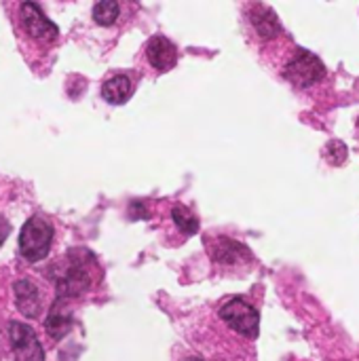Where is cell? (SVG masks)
<instances>
[{"instance_id":"obj_1","label":"cell","mask_w":359,"mask_h":361,"mask_svg":"<svg viewBox=\"0 0 359 361\" xmlns=\"http://www.w3.org/2000/svg\"><path fill=\"white\" fill-rule=\"evenodd\" d=\"M53 245V226L44 218H30L19 233V254L28 262H40Z\"/></svg>"},{"instance_id":"obj_2","label":"cell","mask_w":359,"mask_h":361,"mask_svg":"<svg viewBox=\"0 0 359 361\" xmlns=\"http://www.w3.org/2000/svg\"><path fill=\"white\" fill-rule=\"evenodd\" d=\"M284 78L290 80L294 87L307 89L326 78V66L315 53L307 49H296L284 68Z\"/></svg>"},{"instance_id":"obj_3","label":"cell","mask_w":359,"mask_h":361,"mask_svg":"<svg viewBox=\"0 0 359 361\" xmlns=\"http://www.w3.org/2000/svg\"><path fill=\"white\" fill-rule=\"evenodd\" d=\"M220 319L245 338H258L260 332V313L243 298H231L220 307Z\"/></svg>"},{"instance_id":"obj_4","label":"cell","mask_w":359,"mask_h":361,"mask_svg":"<svg viewBox=\"0 0 359 361\" xmlns=\"http://www.w3.org/2000/svg\"><path fill=\"white\" fill-rule=\"evenodd\" d=\"M21 25H23V32L30 36V38H34L36 42H53V40H57V34H59V30H57V25L40 11V6L38 4H34V2H23L21 4Z\"/></svg>"},{"instance_id":"obj_5","label":"cell","mask_w":359,"mask_h":361,"mask_svg":"<svg viewBox=\"0 0 359 361\" xmlns=\"http://www.w3.org/2000/svg\"><path fill=\"white\" fill-rule=\"evenodd\" d=\"M8 338L13 345L15 361H44L42 345L36 338V332L19 322H11L8 326Z\"/></svg>"},{"instance_id":"obj_6","label":"cell","mask_w":359,"mask_h":361,"mask_svg":"<svg viewBox=\"0 0 359 361\" xmlns=\"http://www.w3.org/2000/svg\"><path fill=\"white\" fill-rule=\"evenodd\" d=\"M146 59L157 72H167L178 63V47L167 36H152L146 42Z\"/></svg>"},{"instance_id":"obj_7","label":"cell","mask_w":359,"mask_h":361,"mask_svg":"<svg viewBox=\"0 0 359 361\" xmlns=\"http://www.w3.org/2000/svg\"><path fill=\"white\" fill-rule=\"evenodd\" d=\"M209 254L220 264H241V262L252 260V252L243 243H239L235 239H229V237H218L212 243Z\"/></svg>"},{"instance_id":"obj_8","label":"cell","mask_w":359,"mask_h":361,"mask_svg":"<svg viewBox=\"0 0 359 361\" xmlns=\"http://www.w3.org/2000/svg\"><path fill=\"white\" fill-rule=\"evenodd\" d=\"M13 292H15V305L19 313L28 319H36L42 311V298H40L38 288L30 279H19Z\"/></svg>"},{"instance_id":"obj_9","label":"cell","mask_w":359,"mask_h":361,"mask_svg":"<svg viewBox=\"0 0 359 361\" xmlns=\"http://www.w3.org/2000/svg\"><path fill=\"white\" fill-rule=\"evenodd\" d=\"M250 21L256 30V34L264 40H271L275 38L277 34H281V23L277 19V13L267 6V4H254L252 11H250Z\"/></svg>"},{"instance_id":"obj_10","label":"cell","mask_w":359,"mask_h":361,"mask_svg":"<svg viewBox=\"0 0 359 361\" xmlns=\"http://www.w3.org/2000/svg\"><path fill=\"white\" fill-rule=\"evenodd\" d=\"M68 302L70 300L57 298L53 309H51V313H49V317H47L44 328L49 332V336L55 338V341H61L70 332V328H72V313H70V305Z\"/></svg>"},{"instance_id":"obj_11","label":"cell","mask_w":359,"mask_h":361,"mask_svg":"<svg viewBox=\"0 0 359 361\" xmlns=\"http://www.w3.org/2000/svg\"><path fill=\"white\" fill-rule=\"evenodd\" d=\"M102 95L108 104L112 106H121L125 102L131 99L133 95V82L127 74H116L112 78H108L102 87Z\"/></svg>"},{"instance_id":"obj_12","label":"cell","mask_w":359,"mask_h":361,"mask_svg":"<svg viewBox=\"0 0 359 361\" xmlns=\"http://www.w3.org/2000/svg\"><path fill=\"white\" fill-rule=\"evenodd\" d=\"M121 15V4L114 0H102L93 6V19L99 25H112Z\"/></svg>"},{"instance_id":"obj_13","label":"cell","mask_w":359,"mask_h":361,"mask_svg":"<svg viewBox=\"0 0 359 361\" xmlns=\"http://www.w3.org/2000/svg\"><path fill=\"white\" fill-rule=\"evenodd\" d=\"M171 218H174V224L180 228V233L184 235H195L199 231V220L195 218L193 212H188L184 205H176L171 209Z\"/></svg>"},{"instance_id":"obj_14","label":"cell","mask_w":359,"mask_h":361,"mask_svg":"<svg viewBox=\"0 0 359 361\" xmlns=\"http://www.w3.org/2000/svg\"><path fill=\"white\" fill-rule=\"evenodd\" d=\"M324 157H326V161H328L330 165L341 167V165H345V161H347V157H349V150H347L345 142H341V140H332V142H328V144H326V148H324Z\"/></svg>"},{"instance_id":"obj_15","label":"cell","mask_w":359,"mask_h":361,"mask_svg":"<svg viewBox=\"0 0 359 361\" xmlns=\"http://www.w3.org/2000/svg\"><path fill=\"white\" fill-rule=\"evenodd\" d=\"M8 235H11V224H8V220H6L4 216H0V247H2V243L6 241Z\"/></svg>"},{"instance_id":"obj_16","label":"cell","mask_w":359,"mask_h":361,"mask_svg":"<svg viewBox=\"0 0 359 361\" xmlns=\"http://www.w3.org/2000/svg\"><path fill=\"white\" fill-rule=\"evenodd\" d=\"M188 361H203V360H197V357H193V360H188Z\"/></svg>"}]
</instances>
